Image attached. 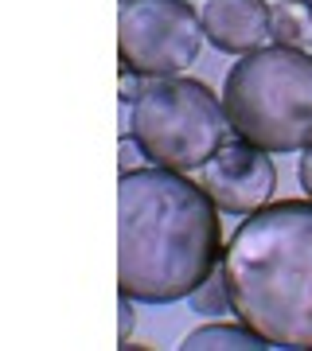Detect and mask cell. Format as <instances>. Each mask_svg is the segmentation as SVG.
I'll use <instances>...</instances> for the list:
<instances>
[{
    "label": "cell",
    "mask_w": 312,
    "mask_h": 351,
    "mask_svg": "<svg viewBox=\"0 0 312 351\" xmlns=\"http://www.w3.org/2000/svg\"><path fill=\"white\" fill-rule=\"evenodd\" d=\"M223 219L203 184L172 168L121 172L117 184V285L133 301L191 297L223 258Z\"/></svg>",
    "instance_id": "6da1fadb"
},
{
    "label": "cell",
    "mask_w": 312,
    "mask_h": 351,
    "mask_svg": "<svg viewBox=\"0 0 312 351\" xmlns=\"http://www.w3.org/2000/svg\"><path fill=\"white\" fill-rule=\"evenodd\" d=\"M230 308L269 348L312 351V199L246 215L223 254Z\"/></svg>",
    "instance_id": "7a4b0ae2"
},
{
    "label": "cell",
    "mask_w": 312,
    "mask_h": 351,
    "mask_svg": "<svg viewBox=\"0 0 312 351\" xmlns=\"http://www.w3.org/2000/svg\"><path fill=\"white\" fill-rule=\"evenodd\" d=\"M226 125L262 152H300L312 145V55L300 47H258L223 82Z\"/></svg>",
    "instance_id": "3957f363"
},
{
    "label": "cell",
    "mask_w": 312,
    "mask_h": 351,
    "mask_svg": "<svg viewBox=\"0 0 312 351\" xmlns=\"http://www.w3.org/2000/svg\"><path fill=\"white\" fill-rule=\"evenodd\" d=\"M200 184L223 215H254L274 199L277 172L269 152L235 137L200 168Z\"/></svg>",
    "instance_id": "8992f818"
},
{
    "label": "cell",
    "mask_w": 312,
    "mask_h": 351,
    "mask_svg": "<svg viewBox=\"0 0 312 351\" xmlns=\"http://www.w3.org/2000/svg\"><path fill=\"white\" fill-rule=\"evenodd\" d=\"M191 308L200 316H223V313H235L230 308V289H226V277H223V269H215V274H207L200 281V285L191 289Z\"/></svg>",
    "instance_id": "30bf717a"
},
{
    "label": "cell",
    "mask_w": 312,
    "mask_h": 351,
    "mask_svg": "<svg viewBox=\"0 0 312 351\" xmlns=\"http://www.w3.org/2000/svg\"><path fill=\"white\" fill-rule=\"evenodd\" d=\"M117 343L121 348H129V336H133V324H137V308H133V297L129 293H121V304H117Z\"/></svg>",
    "instance_id": "8fae6325"
},
{
    "label": "cell",
    "mask_w": 312,
    "mask_h": 351,
    "mask_svg": "<svg viewBox=\"0 0 312 351\" xmlns=\"http://www.w3.org/2000/svg\"><path fill=\"white\" fill-rule=\"evenodd\" d=\"M203 36L215 51L226 55H250L265 47L269 39V4L265 0H207L203 4Z\"/></svg>",
    "instance_id": "52a82bcc"
},
{
    "label": "cell",
    "mask_w": 312,
    "mask_h": 351,
    "mask_svg": "<svg viewBox=\"0 0 312 351\" xmlns=\"http://www.w3.org/2000/svg\"><path fill=\"white\" fill-rule=\"evenodd\" d=\"M223 98L195 78H149L129 113V133L149 164L172 172H200L226 145Z\"/></svg>",
    "instance_id": "277c9868"
},
{
    "label": "cell",
    "mask_w": 312,
    "mask_h": 351,
    "mask_svg": "<svg viewBox=\"0 0 312 351\" xmlns=\"http://www.w3.org/2000/svg\"><path fill=\"white\" fill-rule=\"evenodd\" d=\"M265 343L250 324H207L187 332L180 351H265Z\"/></svg>",
    "instance_id": "ba28073f"
},
{
    "label": "cell",
    "mask_w": 312,
    "mask_h": 351,
    "mask_svg": "<svg viewBox=\"0 0 312 351\" xmlns=\"http://www.w3.org/2000/svg\"><path fill=\"white\" fill-rule=\"evenodd\" d=\"M297 176H300V188H304V195L312 199V145H309V149H300V168H297Z\"/></svg>",
    "instance_id": "4fadbf2b"
},
{
    "label": "cell",
    "mask_w": 312,
    "mask_h": 351,
    "mask_svg": "<svg viewBox=\"0 0 312 351\" xmlns=\"http://www.w3.org/2000/svg\"><path fill=\"white\" fill-rule=\"evenodd\" d=\"M203 20L187 0H121L117 51L121 71L172 78L200 59Z\"/></svg>",
    "instance_id": "5b68a950"
},
{
    "label": "cell",
    "mask_w": 312,
    "mask_h": 351,
    "mask_svg": "<svg viewBox=\"0 0 312 351\" xmlns=\"http://www.w3.org/2000/svg\"><path fill=\"white\" fill-rule=\"evenodd\" d=\"M117 160H121V172H137L141 160H149V156H145V149L137 145V137L129 133V141H121V156H117Z\"/></svg>",
    "instance_id": "7c38bea8"
},
{
    "label": "cell",
    "mask_w": 312,
    "mask_h": 351,
    "mask_svg": "<svg viewBox=\"0 0 312 351\" xmlns=\"http://www.w3.org/2000/svg\"><path fill=\"white\" fill-rule=\"evenodd\" d=\"M269 39L277 47L312 43V0H274L269 4Z\"/></svg>",
    "instance_id": "9c48e42d"
}]
</instances>
